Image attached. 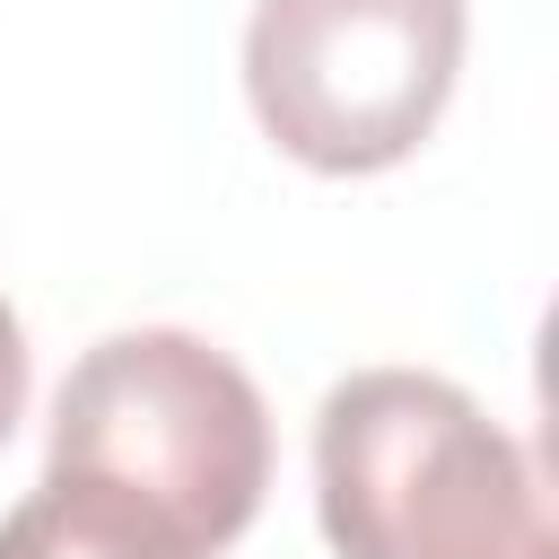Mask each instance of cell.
<instances>
[{"label": "cell", "mask_w": 559, "mask_h": 559, "mask_svg": "<svg viewBox=\"0 0 559 559\" xmlns=\"http://www.w3.org/2000/svg\"><path fill=\"white\" fill-rule=\"evenodd\" d=\"M314 507L341 559H559L524 445L419 367H367L323 393Z\"/></svg>", "instance_id": "obj_1"}, {"label": "cell", "mask_w": 559, "mask_h": 559, "mask_svg": "<svg viewBox=\"0 0 559 559\" xmlns=\"http://www.w3.org/2000/svg\"><path fill=\"white\" fill-rule=\"evenodd\" d=\"M0 559H201L157 507H140L131 489L79 480V472H44L9 515H0Z\"/></svg>", "instance_id": "obj_4"}, {"label": "cell", "mask_w": 559, "mask_h": 559, "mask_svg": "<svg viewBox=\"0 0 559 559\" xmlns=\"http://www.w3.org/2000/svg\"><path fill=\"white\" fill-rule=\"evenodd\" d=\"M157 507L201 559H218L271 489V411L253 376L201 332H105L52 393V463Z\"/></svg>", "instance_id": "obj_2"}, {"label": "cell", "mask_w": 559, "mask_h": 559, "mask_svg": "<svg viewBox=\"0 0 559 559\" xmlns=\"http://www.w3.org/2000/svg\"><path fill=\"white\" fill-rule=\"evenodd\" d=\"M17 411H26V332H17V314H9V297H0V445H9Z\"/></svg>", "instance_id": "obj_5"}, {"label": "cell", "mask_w": 559, "mask_h": 559, "mask_svg": "<svg viewBox=\"0 0 559 559\" xmlns=\"http://www.w3.org/2000/svg\"><path fill=\"white\" fill-rule=\"evenodd\" d=\"M463 70V0H253L245 96L314 175L402 166Z\"/></svg>", "instance_id": "obj_3"}]
</instances>
